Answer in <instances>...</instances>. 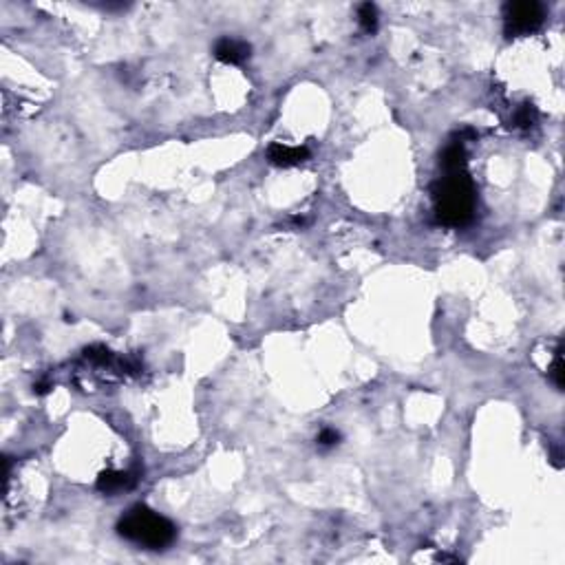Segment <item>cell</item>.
I'll use <instances>...</instances> for the list:
<instances>
[{
  "instance_id": "ba28073f",
  "label": "cell",
  "mask_w": 565,
  "mask_h": 565,
  "mask_svg": "<svg viewBox=\"0 0 565 565\" xmlns=\"http://www.w3.org/2000/svg\"><path fill=\"white\" fill-rule=\"evenodd\" d=\"M358 23L364 33H375L378 29V9L371 3H364L358 7Z\"/></svg>"
},
{
  "instance_id": "52a82bcc",
  "label": "cell",
  "mask_w": 565,
  "mask_h": 565,
  "mask_svg": "<svg viewBox=\"0 0 565 565\" xmlns=\"http://www.w3.org/2000/svg\"><path fill=\"white\" fill-rule=\"evenodd\" d=\"M440 166L444 168V173H462V170H466V151H464V146L458 144V141H453L448 148L442 153Z\"/></svg>"
},
{
  "instance_id": "5b68a950",
  "label": "cell",
  "mask_w": 565,
  "mask_h": 565,
  "mask_svg": "<svg viewBox=\"0 0 565 565\" xmlns=\"http://www.w3.org/2000/svg\"><path fill=\"white\" fill-rule=\"evenodd\" d=\"M267 159L279 168H291L309 159L307 146H285V144H272L267 148Z\"/></svg>"
},
{
  "instance_id": "8fae6325",
  "label": "cell",
  "mask_w": 565,
  "mask_h": 565,
  "mask_svg": "<svg viewBox=\"0 0 565 565\" xmlns=\"http://www.w3.org/2000/svg\"><path fill=\"white\" fill-rule=\"evenodd\" d=\"M316 442H318V448H322V450L334 448L340 444V433L336 429H322L316 437Z\"/></svg>"
},
{
  "instance_id": "4fadbf2b",
  "label": "cell",
  "mask_w": 565,
  "mask_h": 565,
  "mask_svg": "<svg viewBox=\"0 0 565 565\" xmlns=\"http://www.w3.org/2000/svg\"><path fill=\"white\" fill-rule=\"evenodd\" d=\"M49 389H51V387L47 385V382H40V385H35V387H33V391H35V393H38V395H45V393H47Z\"/></svg>"
},
{
  "instance_id": "30bf717a",
  "label": "cell",
  "mask_w": 565,
  "mask_h": 565,
  "mask_svg": "<svg viewBox=\"0 0 565 565\" xmlns=\"http://www.w3.org/2000/svg\"><path fill=\"white\" fill-rule=\"evenodd\" d=\"M84 358L88 362H93V364H108L113 360V354L108 351L106 347H102V344H95V347H88L84 351Z\"/></svg>"
},
{
  "instance_id": "277c9868",
  "label": "cell",
  "mask_w": 565,
  "mask_h": 565,
  "mask_svg": "<svg viewBox=\"0 0 565 565\" xmlns=\"http://www.w3.org/2000/svg\"><path fill=\"white\" fill-rule=\"evenodd\" d=\"M141 472L135 470H106L98 477V490L104 495H117L122 490H131L137 486Z\"/></svg>"
},
{
  "instance_id": "9c48e42d",
  "label": "cell",
  "mask_w": 565,
  "mask_h": 565,
  "mask_svg": "<svg viewBox=\"0 0 565 565\" xmlns=\"http://www.w3.org/2000/svg\"><path fill=\"white\" fill-rule=\"evenodd\" d=\"M515 126H519V129H530V126L537 124V111H535V106L530 104H523L519 111L515 113Z\"/></svg>"
},
{
  "instance_id": "8992f818",
  "label": "cell",
  "mask_w": 565,
  "mask_h": 565,
  "mask_svg": "<svg viewBox=\"0 0 565 565\" xmlns=\"http://www.w3.org/2000/svg\"><path fill=\"white\" fill-rule=\"evenodd\" d=\"M252 56V47L245 40L221 38L214 45V58L226 64H243Z\"/></svg>"
},
{
  "instance_id": "7c38bea8",
  "label": "cell",
  "mask_w": 565,
  "mask_h": 565,
  "mask_svg": "<svg viewBox=\"0 0 565 565\" xmlns=\"http://www.w3.org/2000/svg\"><path fill=\"white\" fill-rule=\"evenodd\" d=\"M548 373H550L552 382L557 385V389L561 391L563 389V356H561V344H559L557 351H554V362H552V367L548 369Z\"/></svg>"
},
{
  "instance_id": "7a4b0ae2",
  "label": "cell",
  "mask_w": 565,
  "mask_h": 565,
  "mask_svg": "<svg viewBox=\"0 0 565 565\" xmlns=\"http://www.w3.org/2000/svg\"><path fill=\"white\" fill-rule=\"evenodd\" d=\"M117 535L146 550H163L175 541L177 528L148 506H133L117 523Z\"/></svg>"
},
{
  "instance_id": "6da1fadb",
  "label": "cell",
  "mask_w": 565,
  "mask_h": 565,
  "mask_svg": "<svg viewBox=\"0 0 565 565\" xmlns=\"http://www.w3.org/2000/svg\"><path fill=\"white\" fill-rule=\"evenodd\" d=\"M433 204H435V214L440 219V223L460 228L466 226L472 212H475V184L472 179L462 173H446L437 184L433 186Z\"/></svg>"
},
{
  "instance_id": "3957f363",
  "label": "cell",
  "mask_w": 565,
  "mask_h": 565,
  "mask_svg": "<svg viewBox=\"0 0 565 565\" xmlns=\"http://www.w3.org/2000/svg\"><path fill=\"white\" fill-rule=\"evenodd\" d=\"M543 5L535 0H525V3H508L503 7V23H506V35H525L532 33L543 25Z\"/></svg>"
}]
</instances>
